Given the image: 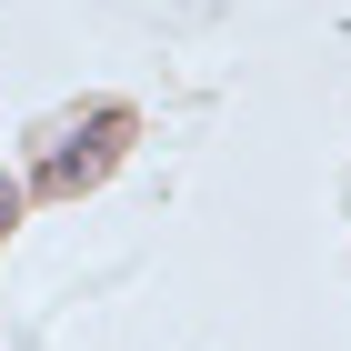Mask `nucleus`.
<instances>
[{
    "instance_id": "f257e3e1",
    "label": "nucleus",
    "mask_w": 351,
    "mask_h": 351,
    "mask_svg": "<svg viewBox=\"0 0 351 351\" xmlns=\"http://www.w3.org/2000/svg\"><path fill=\"white\" fill-rule=\"evenodd\" d=\"M131 131H141V121H131L121 101H110V110H90V121H71V131L40 151V201H71V191H90L110 161H121V151H131Z\"/></svg>"
},
{
    "instance_id": "f03ea898",
    "label": "nucleus",
    "mask_w": 351,
    "mask_h": 351,
    "mask_svg": "<svg viewBox=\"0 0 351 351\" xmlns=\"http://www.w3.org/2000/svg\"><path fill=\"white\" fill-rule=\"evenodd\" d=\"M0 231H10V191H0Z\"/></svg>"
}]
</instances>
